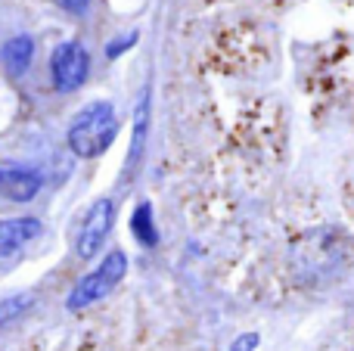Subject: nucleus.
I'll return each mask as SVG.
<instances>
[{
	"mask_svg": "<svg viewBox=\"0 0 354 351\" xmlns=\"http://www.w3.org/2000/svg\"><path fill=\"white\" fill-rule=\"evenodd\" d=\"M345 265V243L336 230H311L289 249V267L301 286H320Z\"/></svg>",
	"mask_w": 354,
	"mask_h": 351,
	"instance_id": "f257e3e1",
	"label": "nucleus"
},
{
	"mask_svg": "<svg viewBox=\"0 0 354 351\" xmlns=\"http://www.w3.org/2000/svg\"><path fill=\"white\" fill-rule=\"evenodd\" d=\"M115 134H118L115 106L106 103V99H97V103L84 106L72 118L66 140H68V149L78 159H97V155H103L112 146Z\"/></svg>",
	"mask_w": 354,
	"mask_h": 351,
	"instance_id": "f03ea898",
	"label": "nucleus"
},
{
	"mask_svg": "<svg viewBox=\"0 0 354 351\" xmlns=\"http://www.w3.org/2000/svg\"><path fill=\"white\" fill-rule=\"evenodd\" d=\"M124 274H128V255H124L122 249H112L91 274H84V277L72 286V292H68V298H66V308L84 311V308H91V305L103 302L124 280Z\"/></svg>",
	"mask_w": 354,
	"mask_h": 351,
	"instance_id": "7ed1b4c3",
	"label": "nucleus"
},
{
	"mask_svg": "<svg viewBox=\"0 0 354 351\" xmlns=\"http://www.w3.org/2000/svg\"><path fill=\"white\" fill-rule=\"evenodd\" d=\"M91 75V56H87L84 44L78 41H62L50 56V81L59 93H72Z\"/></svg>",
	"mask_w": 354,
	"mask_h": 351,
	"instance_id": "20e7f679",
	"label": "nucleus"
},
{
	"mask_svg": "<svg viewBox=\"0 0 354 351\" xmlns=\"http://www.w3.org/2000/svg\"><path fill=\"white\" fill-rule=\"evenodd\" d=\"M112 224H115V202L106 199V196L97 199V202L87 209L84 221H81V230H78V240H75V252H78V258L91 261L93 255L103 249Z\"/></svg>",
	"mask_w": 354,
	"mask_h": 351,
	"instance_id": "39448f33",
	"label": "nucleus"
},
{
	"mask_svg": "<svg viewBox=\"0 0 354 351\" xmlns=\"http://www.w3.org/2000/svg\"><path fill=\"white\" fill-rule=\"evenodd\" d=\"M44 178L37 168L31 165H0V196L10 199V202H31V199L41 193Z\"/></svg>",
	"mask_w": 354,
	"mask_h": 351,
	"instance_id": "423d86ee",
	"label": "nucleus"
},
{
	"mask_svg": "<svg viewBox=\"0 0 354 351\" xmlns=\"http://www.w3.org/2000/svg\"><path fill=\"white\" fill-rule=\"evenodd\" d=\"M41 230L44 227L37 218H6V221H0V258L19 252L31 240H37Z\"/></svg>",
	"mask_w": 354,
	"mask_h": 351,
	"instance_id": "0eeeda50",
	"label": "nucleus"
},
{
	"mask_svg": "<svg viewBox=\"0 0 354 351\" xmlns=\"http://www.w3.org/2000/svg\"><path fill=\"white\" fill-rule=\"evenodd\" d=\"M0 59H3V66L10 75H25L31 66V59H35V41H31L28 35L10 37V41L3 44V50H0Z\"/></svg>",
	"mask_w": 354,
	"mask_h": 351,
	"instance_id": "6e6552de",
	"label": "nucleus"
},
{
	"mask_svg": "<svg viewBox=\"0 0 354 351\" xmlns=\"http://www.w3.org/2000/svg\"><path fill=\"white\" fill-rule=\"evenodd\" d=\"M131 234L137 236V243L147 249H153L159 243V230H156V218H153V205L140 202L131 215Z\"/></svg>",
	"mask_w": 354,
	"mask_h": 351,
	"instance_id": "1a4fd4ad",
	"label": "nucleus"
},
{
	"mask_svg": "<svg viewBox=\"0 0 354 351\" xmlns=\"http://www.w3.org/2000/svg\"><path fill=\"white\" fill-rule=\"evenodd\" d=\"M28 308H31V296H25V292L3 298V302H0V327H6V323L16 321V317H22Z\"/></svg>",
	"mask_w": 354,
	"mask_h": 351,
	"instance_id": "9d476101",
	"label": "nucleus"
},
{
	"mask_svg": "<svg viewBox=\"0 0 354 351\" xmlns=\"http://www.w3.org/2000/svg\"><path fill=\"white\" fill-rule=\"evenodd\" d=\"M147 122H149V93H143L140 109H137V115H134V146H131V159H134V155H140V149H143Z\"/></svg>",
	"mask_w": 354,
	"mask_h": 351,
	"instance_id": "9b49d317",
	"label": "nucleus"
},
{
	"mask_svg": "<svg viewBox=\"0 0 354 351\" xmlns=\"http://www.w3.org/2000/svg\"><path fill=\"white\" fill-rule=\"evenodd\" d=\"M137 44V31H131V35H124V37H118V41H109V47H106V56L109 59H115V56H122L128 47H134Z\"/></svg>",
	"mask_w": 354,
	"mask_h": 351,
	"instance_id": "f8f14e48",
	"label": "nucleus"
},
{
	"mask_svg": "<svg viewBox=\"0 0 354 351\" xmlns=\"http://www.w3.org/2000/svg\"><path fill=\"white\" fill-rule=\"evenodd\" d=\"M255 348H258V336L255 333L239 336V339H233V345H230V351H255Z\"/></svg>",
	"mask_w": 354,
	"mask_h": 351,
	"instance_id": "ddd939ff",
	"label": "nucleus"
},
{
	"mask_svg": "<svg viewBox=\"0 0 354 351\" xmlns=\"http://www.w3.org/2000/svg\"><path fill=\"white\" fill-rule=\"evenodd\" d=\"M56 3H59L66 12H75V16H78V12H84L87 6H91V0H56Z\"/></svg>",
	"mask_w": 354,
	"mask_h": 351,
	"instance_id": "4468645a",
	"label": "nucleus"
}]
</instances>
